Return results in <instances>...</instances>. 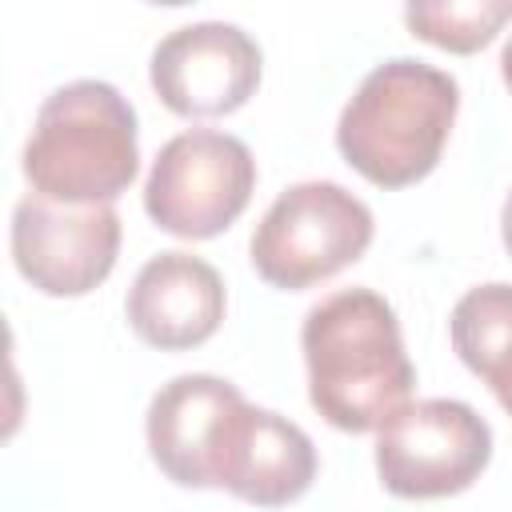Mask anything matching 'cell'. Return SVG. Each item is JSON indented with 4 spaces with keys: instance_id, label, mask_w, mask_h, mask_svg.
<instances>
[{
    "instance_id": "7c38bea8",
    "label": "cell",
    "mask_w": 512,
    "mask_h": 512,
    "mask_svg": "<svg viewBox=\"0 0 512 512\" xmlns=\"http://www.w3.org/2000/svg\"><path fill=\"white\" fill-rule=\"evenodd\" d=\"M456 356L492 388L512 416V284L468 288L448 320Z\"/></svg>"
},
{
    "instance_id": "9a60e30c",
    "label": "cell",
    "mask_w": 512,
    "mask_h": 512,
    "mask_svg": "<svg viewBox=\"0 0 512 512\" xmlns=\"http://www.w3.org/2000/svg\"><path fill=\"white\" fill-rule=\"evenodd\" d=\"M500 72H504V84L512 88V36H508L504 48H500Z\"/></svg>"
},
{
    "instance_id": "5b68a950",
    "label": "cell",
    "mask_w": 512,
    "mask_h": 512,
    "mask_svg": "<svg viewBox=\"0 0 512 512\" xmlns=\"http://www.w3.org/2000/svg\"><path fill=\"white\" fill-rule=\"evenodd\" d=\"M252 188L256 160L240 136L188 128L156 152L144 184V208L156 228L184 240H208L248 208Z\"/></svg>"
},
{
    "instance_id": "52a82bcc",
    "label": "cell",
    "mask_w": 512,
    "mask_h": 512,
    "mask_svg": "<svg viewBox=\"0 0 512 512\" xmlns=\"http://www.w3.org/2000/svg\"><path fill=\"white\" fill-rule=\"evenodd\" d=\"M120 216L112 204H60L28 192L12 212V260L44 296H84L116 264Z\"/></svg>"
},
{
    "instance_id": "5bb4252c",
    "label": "cell",
    "mask_w": 512,
    "mask_h": 512,
    "mask_svg": "<svg viewBox=\"0 0 512 512\" xmlns=\"http://www.w3.org/2000/svg\"><path fill=\"white\" fill-rule=\"evenodd\" d=\"M500 232H504V248H508V256H512V192H508L504 212H500Z\"/></svg>"
},
{
    "instance_id": "9c48e42d",
    "label": "cell",
    "mask_w": 512,
    "mask_h": 512,
    "mask_svg": "<svg viewBox=\"0 0 512 512\" xmlns=\"http://www.w3.org/2000/svg\"><path fill=\"white\" fill-rule=\"evenodd\" d=\"M240 404V388L220 376L184 372L168 380L152 396L144 420L148 452L160 464V472L184 488H212L216 456Z\"/></svg>"
},
{
    "instance_id": "30bf717a",
    "label": "cell",
    "mask_w": 512,
    "mask_h": 512,
    "mask_svg": "<svg viewBox=\"0 0 512 512\" xmlns=\"http://www.w3.org/2000/svg\"><path fill=\"white\" fill-rule=\"evenodd\" d=\"M312 480H316V448L308 432L244 400L224 432L212 488H228L232 496L260 508H280L304 496Z\"/></svg>"
},
{
    "instance_id": "8fae6325",
    "label": "cell",
    "mask_w": 512,
    "mask_h": 512,
    "mask_svg": "<svg viewBox=\"0 0 512 512\" xmlns=\"http://www.w3.org/2000/svg\"><path fill=\"white\" fill-rule=\"evenodd\" d=\"M124 312L144 344L160 352H184L220 328L224 280L192 252H160L136 272Z\"/></svg>"
},
{
    "instance_id": "3957f363",
    "label": "cell",
    "mask_w": 512,
    "mask_h": 512,
    "mask_svg": "<svg viewBox=\"0 0 512 512\" xmlns=\"http://www.w3.org/2000/svg\"><path fill=\"white\" fill-rule=\"evenodd\" d=\"M140 168L136 108L104 80L56 88L24 144L32 192L60 204H112Z\"/></svg>"
},
{
    "instance_id": "277c9868",
    "label": "cell",
    "mask_w": 512,
    "mask_h": 512,
    "mask_svg": "<svg viewBox=\"0 0 512 512\" xmlns=\"http://www.w3.org/2000/svg\"><path fill=\"white\" fill-rule=\"evenodd\" d=\"M372 244V212L336 180L284 188L252 232V264L272 288H312Z\"/></svg>"
},
{
    "instance_id": "8992f818",
    "label": "cell",
    "mask_w": 512,
    "mask_h": 512,
    "mask_svg": "<svg viewBox=\"0 0 512 512\" xmlns=\"http://www.w3.org/2000/svg\"><path fill=\"white\" fill-rule=\"evenodd\" d=\"M492 460V428L464 400L404 404L376 436V472L392 496L432 500L464 492Z\"/></svg>"
},
{
    "instance_id": "ba28073f",
    "label": "cell",
    "mask_w": 512,
    "mask_h": 512,
    "mask_svg": "<svg viewBox=\"0 0 512 512\" xmlns=\"http://www.w3.org/2000/svg\"><path fill=\"white\" fill-rule=\"evenodd\" d=\"M260 84V44L224 20L168 32L152 52V88L176 116L236 112Z\"/></svg>"
},
{
    "instance_id": "4fadbf2b",
    "label": "cell",
    "mask_w": 512,
    "mask_h": 512,
    "mask_svg": "<svg viewBox=\"0 0 512 512\" xmlns=\"http://www.w3.org/2000/svg\"><path fill=\"white\" fill-rule=\"evenodd\" d=\"M512 20V0H448V4H408L404 24L412 36L448 48L476 52Z\"/></svg>"
},
{
    "instance_id": "7a4b0ae2",
    "label": "cell",
    "mask_w": 512,
    "mask_h": 512,
    "mask_svg": "<svg viewBox=\"0 0 512 512\" xmlns=\"http://www.w3.org/2000/svg\"><path fill=\"white\" fill-rule=\"evenodd\" d=\"M460 88L444 68L412 56L376 64L336 124L340 156L380 188L424 180L452 132Z\"/></svg>"
},
{
    "instance_id": "6da1fadb",
    "label": "cell",
    "mask_w": 512,
    "mask_h": 512,
    "mask_svg": "<svg viewBox=\"0 0 512 512\" xmlns=\"http://www.w3.org/2000/svg\"><path fill=\"white\" fill-rule=\"evenodd\" d=\"M308 400L340 432L384 428L412 396L416 368L392 304L372 288L324 296L300 328Z\"/></svg>"
}]
</instances>
